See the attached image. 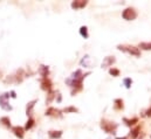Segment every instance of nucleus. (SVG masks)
I'll return each mask as SVG.
<instances>
[{
	"mask_svg": "<svg viewBox=\"0 0 151 139\" xmlns=\"http://www.w3.org/2000/svg\"><path fill=\"white\" fill-rule=\"evenodd\" d=\"M124 120V123L128 125V126H134V125H136L137 123H138V118H132V119H128V118H124L123 119Z\"/></svg>",
	"mask_w": 151,
	"mask_h": 139,
	"instance_id": "nucleus-15",
	"label": "nucleus"
},
{
	"mask_svg": "<svg viewBox=\"0 0 151 139\" xmlns=\"http://www.w3.org/2000/svg\"><path fill=\"white\" fill-rule=\"evenodd\" d=\"M41 89L45 91L52 90V81L49 78H42L41 80Z\"/></svg>",
	"mask_w": 151,
	"mask_h": 139,
	"instance_id": "nucleus-6",
	"label": "nucleus"
},
{
	"mask_svg": "<svg viewBox=\"0 0 151 139\" xmlns=\"http://www.w3.org/2000/svg\"><path fill=\"white\" fill-rule=\"evenodd\" d=\"M109 74L111 76H114V77H117V76H119L121 71H119V69H117V68H110L109 69Z\"/></svg>",
	"mask_w": 151,
	"mask_h": 139,
	"instance_id": "nucleus-21",
	"label": "nucleus"
},
{
	"mask_svg": "<svg viewBox=\"0 0 151 139\" xmlns=\"http://www.w3.org/2000/svg\"><path fill=\"white\" fill-rule=\"evenodd\" d=\"M115 57L114 56H108V57H106L104 60H103V62H102V68H108V67H110V66H113V63H115Z\"/></svg>",
	"mask_w": 151,
	"mask_h": 139,
	"instance_id": "nucleus-9",
	"label": "nucleus"
},
{
	"mask_svg": "<svg viewBox=\"0 0 151 139\" xmlns=\"http://www.w3.org/2000/svg\"><path fill=\"white\" fill-rule=\"evenodd\" d=\"M34 123H35V120L33 119V118H29L28 120H27V123H26V126H25V130H31L33 126H34Z\"/></svg>",
	"mask_w": 151,
	"mask_h": 139,
	"instance_id": "nucleus-20",
	"label": "nucleus"
},
{
	"mask_svg": "<svg viewBox=\"0 0 151 139\" xmlns=\"http://www.w3.org/2000/svg\"><path fill=\"white\" fill-rule=\"evenodd\" d=\"M48 136L50 139H59L62 137V131H49Z\"/></svg>",
	"mask_w": 151,
	"mask_h": 139,
	"instance_id": "nucleus-13",
	"label": "nucleus"
},
{
	"mask_svg": "<svg viewBox=\"0 0 151 139\" xmlns=\"http://www.w3.org/2000/svg\"><path fill=\"white\" fill-rule=\"evenodd\" d=\"M114 107H115L116 110H123V107H124V105H123V101H122L121 98L115 100V101H114Z\"/></svg>",
	"mask_w": 151,
	"mask_h": 139,
	"instance_id": "nucleus-14",
	"label": "nucleus"
},
{
	"mask_svg": "<svg viewBox=\"0 0 151 139\" xmlns=\"http://www.w3.org/2000/svg\"><path fill=\"white\" fill-rule=\"evenodd\" d=\"M88 4V1H84V0H77V1H73L72 2V8L73 9H80V8H83L86 7Z\"/></svg>",
	"mask_w": 151,
	"mask_h": 139,
	"instance_id": "nucleus-8",
	"label": "nucleus"
},
{
	"mask_svg": "<svg viewBox=\"0 0 151 139\" xmlns=\"http://www.w3.org/2000/svg\"><path fill=\"white\" fill-rule=\"evenodd\" d=\"M101 128L107 132V133H115L116 129H117V124H115L113 122H108L106 119H102L101 122Z\"/></svg>",
	"mask_w": 151,
	"mask_h": 139,
	"instance_id": "nucleus-3",
	"label": "nucleus"
},
{
	"mask_svg": "<svg viewBox=\"0 0 151 139\" xmlns=\"http://www.w3.org/2000/svg\"><path fill=\"white\" fill-rule=\"evenodd\" d=\"M39 72H40V75L42 76V78H48V75H49V69H48V67H46V66H40Z\"/></svg>",
	"mask_w": 151,
	"mask_h": 139,
	"instance_id": "nucleus-11",
	"label": "nucleus"
},
{
	"mask_svg": "<svg viewBox=\"0 0 151 139\" xmlns=\"http://www.w3.org/2000/svg\"><path fill=\"white\" fill-rule=\"evenodd\" d=\"M116 139H128V137H123V138H118V137H117Z\"/></svg>",
	"mask_w": 151,
	"mask_h": 139,
	"instance_id": "nucleus-26",
	"label": "nucleus"
},
{
	"mask_svg": "<svg viewBox=\"0 0 151 139\" xmlns=\"http://www.w3.org/2000/svg\"><path fill=\"white\" fill-rule=\"evenodd\" d=\"M80 34H81V36H82V37H84V39H88V37H89L87 26H82V27L80 28Z\"/></svg>",
	"mask_w": 151,
	"mask_h": 139,
	"instance_id": "nucleus-17",
	"label": "nucleus"
},
{
	"mask_svg": "<svg viewBox=\"0 0 151 139\" xmlns=\"http://www.w3.org/2000/svg\"><path fill=\"white\" fill-rule=\"evenodd\" d=\"M137 15H138V13H137L136 8H134V7H127V8L122 12V18H123L124 20H127V21H132V20H135V19L137 18Z\"/></svg>",
	"mask_w": 151,
	"mask_h": 139,
	"instance_id": "nucleus-1",
	"label": "nucleus"
},
{
	"mask_svg": "<svg viewBox=\"0 0 151 139\" xmlns=\"http://www.w3.org/2000/svg\"><path fill=\"white\" fill-rule=\"evenodd\" d=\"M123 83H124V85H125L127 89H130L131 88V84H132V80L129 78V77H127V78L123 80Z\"/></svg>",
	"mask_w": 151,
	"mask_h": 139,
	"instance_id": "nucleus-22",
	"label": "nucleus"
},
{
	"mask_svg": "<svg viewBox=\"0 0 151 139\" xmlns=\"http://www.w3.org/2000/svg\"><path fill=\"white\" fill-rule=\"evenodd\" d=\"M38 101L37 100H34V101H32V102H29L28 104H27V107H26V115L31 118V116H32V111H33V107H34V105L37 103Z\"/></svg>",
	"mask_w": 151,
	"mask_h": 139,
	"instance_id": "nucleus-12",
	"label": "nucleus"
},
{
	"mask_svg": "<svg viewBox=\"0 0 151 139\" xmlns=\"http://www.w3.org/2000/svg\"><path fill=\"white\" fill-rule=\"evenodd\" d=\"M54 97H55V91H53V90L48 91V97L46 98V104H49L54 100Z\"/></svg>",
	"mask_w": 151,
	"mask_h": 139,
	"instance_id": "nucleus-18",
	"label": "nucleus"
},
{
	"mask_svg": "<svg viewBox=\"0 0 151 139\" xmlns=\"http://www.w3.org/2000/svg\"><path fill=\"white\" fill-rule=\"evenodd\" d=\"M145 116H147V117H151V106L145 111Z\"/></svg>",
	"mask_w": 151,
	"mask_h": 139,
	"instance_id": "nucleus-24",
	"label": "nucleus"
},
{
	"mask_svg": "<svg viewBox=\"0 0 151 139\" xmlns=\"http://www.w3.org/2000/svg\"><path fill=\"white\" fill-rule=\"evenodd\" d=\"M46 116H49V117H61L62 116V111L59 110V109H55V107H48L47 111H46Z\"/></svg>",
	"mask_w": 151,
	"mask_h": 139,
	"instance_id": "nucleus-5",
	"label": "nucleus"
},
{
	"mask_svg": "<svg viewBox=\"0 0 151 139\" xmlns=\"http://www.w3.org/2000/svg\"><path fill=\"white\" fill-rule=\"evenodd\" d=\"M9 95H11V97H12V98H15V97H17V95H15V91H13V90L9 92Z\"/></svg>",
	"mask_w": 151,
	"mask_h": 139,
	"instance_id": "nucleus-25",
	"label": "nucleus"
},
{
	"mask_svg": "<svg viewBox=\"0 0 151 139\" xmlns=\"http://www.w3.org/2000/svg\"><path fill=\"white\" fill-rule=\"evenodd\" d=\"M138 49L151 50V42H141V43L138 44Z\"/></svg>",
	"mask_w": 151,
	"mask_h": 139,
	"instance_id": "nucleus-16",
	"label": "nucleus"
},
{
	"mask_svg": "<svg viewBox=\"0 0 151 139\" xmlns=\"http://www.w3.org/2000/svg\"><path fill=\"white\" fill-rule=\"evenodd\" d=\"M117 49L118 50H122V52H125L130 55H134V56H139L141 55V50L135 47V46H125V44H118L117 46Z\"/></svg>",
	"mask_w": 151,
	"mask_h": 139,
	"instance_id": "nucleus-2",
	"label": "nucleus"
},
{
	"mask_svg": "<svg viewBox=\"0 0 151 139\" xmlns=\"http://www.w3.org/2000/svg\"><path fill=\"white\" fill-rule=\"evenodd\" d=\"M78 110L76 109L75 106H68V107H66L65 110H63V112H66V113H68V112H77Z\"/></svg>",
	"mask_w": 151,
	"mask_h": 139,
	"instance_id": "nucleus-23",
	"label": "nucleus"
},
{
	"mask_svg": "<svg viewBox=\"0 0 151 139\" xmlns=\"http://www.w3.org/2000/svg\"><path fill=\"white\" fill-rule=\"evenodd\" d=\"M12 131L14 133V136H17L18 138L22 139L24 136H25V129L21 128V126H13L12 128Z\"/></svg>",
	"mask_w": 151,
	"mask_h": 139,
	"instance_id": "nucleus-7",
	"label": "nucleus"
},
{
	"mask_svg": "<svg viewBox=\"0 0 151 139\" xmlns=\"http://www.w3.org/2000/svg\"><path fill=\"white\" fill-rule=\"evenodd\" d=\"M0 123H2L6 128H11V119L8 117H2L0 118Z\"/></svg>",
	"mask_w": 151,
	"mask_h": 139,
	"instance_id": "nucleus-19",
	"label": "nucleus"
},
{
	"mask_svg": "<svg viewBox=\"0 0 151 139\" xmlns=\"http://www.w3.org/2000/svg\"><path fill=\"white\" fill-rule=\"evenodd\" d=\"M8 98H9V92H5L0 95V106L6 111L12 110V106L8 104Z\"/></svg>",
	"mask_w": 151,
	"mask_h": 139,
	"instance_id": "nucleus-4",
	"label": "nucleus"
},
{
	"mask_svg": "<svg viewBox=\"0 0 151 139\" xmlns=\"http://www.w3.org/2000/svg\"><path fill=\"white\" fill-rule=\"evenodd\" d=\"M139 132H141V126H136V128H134L131 131H130V133H129V137L131 139H137L138 138V136H139Z\"/></svg>",
	"mask_w": 151,
	"mask_h": 139,
	"instance_id": "nucleus-10",
	"label": "nucleus"
}]
</instances>
